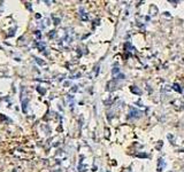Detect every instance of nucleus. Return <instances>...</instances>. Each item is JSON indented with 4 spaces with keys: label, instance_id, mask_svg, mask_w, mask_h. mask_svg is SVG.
I'll return each mask as SVG.
<instances>
[{
    "label": "nucleus",
    "instance_id": "1",
    "mask_svg": "<svg viewBox=\"0 0 184 172\" xmlns=\"http://www.w3.org/2000/svg\"><path fill=\"white\" fill-rule=\"evenodd\" d=\"M150 12H151V15H157V14H158V8H157L155 6H151Z\"/></svg>",
    "mask_w": 184,
    "mask_h": 172
}]
</instances>
